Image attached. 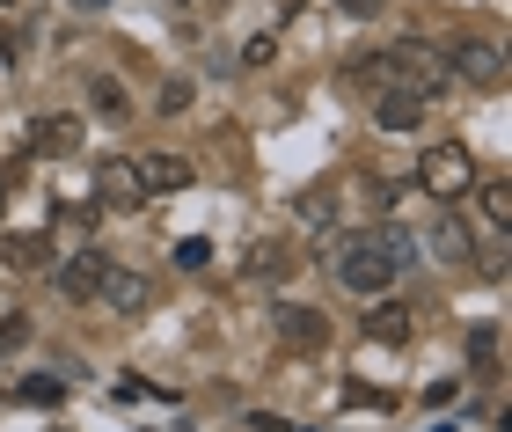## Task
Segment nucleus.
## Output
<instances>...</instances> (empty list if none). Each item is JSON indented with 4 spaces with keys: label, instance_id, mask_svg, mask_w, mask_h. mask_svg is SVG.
I'll return each instance as SVG.
<instances>
[{
    "label": "nucleus",
    "instance_id": "1",
    "mask_svg": "<svg viewBox=\"0 0 512 432\" xmlns=\"http://www.w3.org/2000/svg\"><path fill=\"white\" fill-rule=\"evenodd\" d=\"M417 191H432L439 206L469 198V191H476V154L461 147V140H439V147H425V162H417Z\"/></svg>",
    "mask_w": 512,
    "mask_h": 432
},
{
    "label": "nucleus",
    "instance_id": "2",
    "mask_svg": "<svg viewBox=\"0 0 512 432\" xmlns=\"http://www.w3.org/2000/svg\"><path fill=\"white\" fill-rule=\"evenodd\" d=\"M388 81L410 88V96H439V88H447V52H432L425 37L388 44Z\"/></svg>",
    "mask_w": 512,
    "mask_h": 432
},
{
    "label": "nucleus",
    "instance_id": "3",
    "mask_svg": "<svg viewBox=\"0 0 512 432\" xmlns=\"http://www.w3.org/2000/svg\"><path fill=\"white\" fill-rule=\"evenodd\" d=\"M337 279L352 286V293H388L395 264L381 257V242H374V235H344V242H337Z\"/></svg>",
    "mask_w": 512,
    "mask_h": 432
},
{
    "label": "nucleus",
    "instance_id": "4",
    "mask_svg": "<svg viewBox=\"0 0 512 432\" xmlns=\"http://www.w3.org/2000/svg\"><path fill=\"white\" fill-rule=\"evenodd\" d=\"M447 74H461L469 88H505V52L491 37H461L454 52H447Z\"/></svg>",
    "mask_w": 512,
    "mask_h": 432
},
{
    "label": "nucleus",
    "instance_id": "5",
    "mask_svg": "<svg viewBox=\"0 0 512 432\" xmlns=\"http://www.w3.org/2000/svg\"><path fill=\"white\" fill-rule=\"evenodd\" d=\"M103 271H110L103 249H74V257L52 264V286L66 293V301H96V293H103Z\"/></svg>",
    "mask_w": 512,
    "mask_h": 432
},
{
    "label": "nucleus",
    "instance_id": "6",
    "mask_svg": "<svg viewBox=\"0 0 512 432\" xmlns=\"http://www.w3.org/2000/svg\"><path fill=\"white\" fill-rule=\"evenodd\" d=\"M278 337H286L293 352H322L330 345V315L308 308V301H278Z\"/></svg>",
    "mask_w": 512,
    "mask_h": 432
},
{
    "label": "nucleus",
    "instance_id": "7",
    "mask_svg": "<svg viewBox=\"0 0 512 432\" xmlns=\"http://www.w3.org/2000/svg\"><path fill=\"white\" fill-rule=\"evenodd\" d=\"M374 125L381 132H417L425 125V96H410V88H374Z\"/></svg>",
    "mask_w": 512,
    "mask_h": 432
},
{
    "label": "nucleus",
    "instance_id": "8",
    "mask_svg": "<svg viewBox=\"0 0 512 432\" xmlns=\"http://www.w3.org/2000/svg\"><path fill=\"white\" fill-rule=\"evenodd\" d=\"M139 191H147V198H161V191H191V162H183V154H139Z\"/></svg>",
    "mask_w": 512,
    "mask_h": 432
},
{
    "label": "nucleus",
    "instance_id": "9",
    "mask_svg": "<svg viewBox=\"0 0 512 432\" xmlns=\"http://www.w3.org/2000/svg\"><path fill=\"white\" fill-rule=\"evenodd\" d=\"M96 198H103V206H118V213L147 206V191H139V169H132V162H103V169H96Z\"/></svg>",
    "mask_w": 512,
    "mask_h": 432
},
{
    "label": "nucleus",
    "instance_id": "10",
    "mask_svg": "<svg viewBox=\"0 0 512 432\" xmlns=\"http://www.w3.org/2000/svg\"><path fill=\"white\" fill-rule=\"evenodd\" d=\"M74 147H81V118H37V125H30V154H52V162H66Z\"/></svg>",
    "mask_w": 512,
    "mask_h": 432
},
{
    "label": "nucleus",
    "instance_id": "11",
    "mask_svg": "<svg viewBox=\"0 0 512 432\" xmlns=\"http://www.w3.org/2000/svg\"><path fill=\"white\" fill-rule=\"evenodd\" d=\"M147 279H139V271H118V264H110L103 271V293H96V301H110V308H118V315H139V308H147Z\"/></svg>",
    "mask_w": 512,
    "mask_h": 432
},
{
    "label": "nucleus",
    "instance_id": "12",
    "mask_svg": "<svg viewBox=\"0 0 512 432\" xmlns=\"http://www.w3.org/2000/svg\"><path fill=\"white\" fill-rule=\"evenodd\" d=\"M0 257H8V271H52V235H8L0 242Z\"/></svg>",
    "mask_w": 512,
    "mask_h": 432
},
{
    "label": "nucleus",
    "instance_id": "13",
    "mask_svg": "<svg viewBox=\"0 0 512 432\" xmlns=\"http://www.w3.org/2000/svg\"><path fill=\"white\" fill-rule=\"evenodd\" d=\"M469 249H476L469 227H461L454 213H439V227H432V257H439V264H469Z\"/></svg>",
    "mask_w": 512,
    "mask_h": 432
},
{
    "label": "nucleus",
    "instance_id": "14",
    "mask_svg": "<svg viewBox=\"0 0 512 432\" xmlns=\"http://www.w3.org/2000/svg\"><path fill=\"white\" fill-rule=\"evenodd\" d=\"M366 337H381V345H403V337H410V308L381 301L374 315H366Z\"/></svg>",
    "mask_w": 512,
    "mask_h": 432
},
{
    "label": "nucleus",
    "instance_id": "15",
    "mask_svg": "<svg viewBox=\"0 0 512 432\" xmlns=\"http://www.w3.org/2000/svg\"><path fill=\"white\" fill-rule=\"evenodd\" d=\"M476 206H483V220H491V235H505L512 227V184H476Z\"/></svg>",
    "mask_w": 512,
    "mask_h": 432
},
{
    "label": "nucleus",
    "instance_id": "16",
    "mask_svg": "<svg viewBox=\"0 0 512 432\" xmlns=\"http://www.w3.org/2000/svg\"><path fill=\"white\" fill-rule=\"evenodd\" d=\"M469 367L476 374H498V323H476L469 330Z\"/></svg>",
    "mask_w": 512,
    "mask_h": 432
},
{
    "label": "nucleus",
    "instance_id": "17",
    "mask_svg": "<svg viewBox=\"0 0 512 432\" xmlns=\"http://www.w3.org/2000/svg\"><path fill=\"white\" fill-rule=\"evenodd\" d=\"M293 220H300V227H330V220H337V198H330V191H300Z\"/></svg>",
    "mask_w": 512,
    "mask_h": 432
},
{
    "label": "nucleus",
    "instance_id": "18",
    "mask_svg": "<svg viewBox=\"0 0 512 432\" xmlns=\"http://www.w3.org/2000/svg\"><path fill=\"white\" fill-rule=\"evenodd\" d=\"M374 242H381V257H388V264H395V271H403V264H410V257H417V235H410V227H395V220H388V227H381V235H374Z\"/></svg>",
    "mask_w": 512,
    "mask_h": 432
},
{
    "label": "nucleus",
    "instance_id": "19",
    "mask_svg": "<svg viewBox=\"0 0 512 432\" xmlns=\"http://www.w3.org/2000/svg\"><path fill=\"white\" fill-rule=\"evenodd\" d=\"M249 271H256V279H278V271H293V249H278V242H256V249H249Z\"/></svg>",
    "mask_w": 512,
    "mask_h": 432
},
{
    "label": "nucleus",
    "instance_id": "20",
    "mask_svg": "<svg viewBox=\"0 0 512 432\" xmlns=\"http://www.w3.org/2000/svg\"><path fill=\"white\" fill-rule=\"evenodd\" d=\"M352 81L359 88H388V52H359L352 59Z\"/></svg>",
    "mask_w": 512,
    "mask_h": 432
},
{
    "label": "nucleus",
    "instance_id": "21",
    "mask_svg": "<svg viewBox=\"0 0 512 432\" xmlns=\"http://www.w3.org/2000/svg\"><path fill=\"white\" fill-rule=\"evenodd\" d=\"M176 264H183V271H205V264H213V242H205V235H183V242H176Z\"/></svg>",
    "mask_w": 512,
    "mask_h": 432
},
{
    "label": "nucleus",
    "instance_id": "22",
    "mask_svg": "<svg viewBox=\"0 0 512 432\" xmlns=\"http://www.w3.org/2000/svg\"><path fill=\"white\" fill-rule=\"evenodd\" d=\"M66 396V381H52V374H30L22 381V403H59Z\"/></svg>",
    "mask_w": 512,
    "mask_h": 432
},
{
    "label": "nucleus",
    "instance_id": "23",
    "mask_svg": "<svg viewBox=\"0 0 512 432\" xmlns=\"http://www.w3.org/2000/svg\"><path fill=\"white\" fill-rule=\"evenodd\" d=\"M88 96H96V110H110V118H125V88L110 81V74H103L96 88H88Z\"/></svg>",
    "mask_w": 512,
    "mask_h": 432
},
{
    "label": "nucleus",
    "instance_id": "24",
    "mask_svg": "<svg viewBox=\"0 0 512 432\" xmlns=\"http://www.w3.org/2000/svg\"><path fill=\"white\" fill-rule=\"evenodd\" d=\"M191 103V81H161V118H169V110H183Z\"/></svg>",
    "mask_w": 512,
    "mask_h": 432
},
{
    "label": "nucleus",
    "instance_id": "25",
    "mask_svg": "<svg viewBox=\"0 0 512 432\" xmlns=\"http://www.w3.org/2000/svg\"><path fill=\"white\" fill-rule=\"evenodd\" d=\"M22 337H30V323H22V315H8V323H0V352H15Z\"/></svg>",
    "mask_w": 512,
    "mask_h": 432
},
{
    "label": "nucleus",
    "instance_id": "26",
    "mask_svg": "<svg viewBox=\"0 0 512 432\" xmlns=\"http://www.w3.org/2000/svg\"><path fill=\"white\" fill-rule=\"evenodd\" d=\"M271 52H278L271 37H249V44H242V59H249V66H271Z\"/></svg>",
    "mask_w": 512,
    "mask_h": 432
},
{
    "label": "nucleus",
    "instance_id": "27",
    "mask_svg": "<svg viewBox=\"0 0 512 432\" xmlns=\"http://www.w3.org/2000/svg\"><path fill=\"white\" fill-rule=\"evenodd\" d=\"M74 8H103V0H74Z\"/></svg>",
    "mask_w": 512,
    "mask_h": 432
},
{
    "label": "nucleus",
    "instance_id": "28",
    "mask_svg": "<svg viewBox=\"0 0 512 432\" xmlns=\"http://www.w3.org/2000/svg\"><path fill=\"white\" fill-rule=\"evenodd\" d=\"M0 198H8V184H0Z\"/></svg>",
    "mask_w": 512,
    "mask_h": 432
}]
</instances>
